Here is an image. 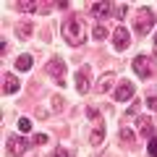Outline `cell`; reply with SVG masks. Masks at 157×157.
<instances>
[{"label":"cell","mask_w":157,"mask_h":157,"mask_svg":"<svg viewBox=\"0 0 157 157\" xmlns=\"http://www.w3.org/2000/svg\"><path fill=\"white\" fill-rule=\"evenodd\" d=\"M86 115H89L92 121H97V118H100V110H97V107H86Z\"/></svg>","instance_id":"cell-24"},{"label":"cell","mask_w":157,"mask_h":157,"mask_svg":"<svg viewBox=\"0 0 157 157\" xmlns=\"http://www.w3.org/2000/svg\"><path fill=\"white\" fill-rule=\"evenodd\" d=\"M92 37H94L97 42H102V39L107 37V29L102 26V24H94V26H92Z\"/></svg>","instance_id":"cell-15"},{"label":"cell","mask_w":157,"mask_h":157,"mask_svg":"<svg viewBox=\"0 0 157 157\" xmlns=\"http://www.w3.org/2000/svg\"><path fill=\"white\" fill-rule=\"evenodd\" d=\"M126 115H128V118H139V100L128 107V113H126Z\"/></svg>","instance_id":"cell-22"},{"label":"cell","mask_w":157,"mask_h":157,"mask_svg":"<svg viewBox=\"0 0 157 157\" xmlns=\"http://www.w3.org/2000/svg\"><path fill=\"white\" fill-rule=\"evenodd\" d=\"M136 134H139V136H144V139H152V136H157L149 115H139V118H136Z\"/></svg>","instance_id":"cell-8"},{"label":"cell","mask_w":157,"mask_h":157,"mask_svg":"<svg viewBox=\"0 0 157 157\" xmlns=\"http://www.w3.org/2000/svg\"><path fill=\"white\" fill-rule=\"evenodd\" d=\"M18 78L13 76V73H3V94H16L18 92Z\"/></svg>","instance_id":"cell-12"},{"label":"cell","mask_w":157,"mask_h":157,"mask_svg":"<svg viewBox=\"0 0 157 157\" xmlns=\"http://www.w3.org/2000/svg\"><path fill=\"white\" fill-rule=\"evenodd\" d=\"M32 144H34V141L29 139V136H16V134H11V139H8V155H11V157H21Z\"/></svg>","instance_id":"cell-3"},{"label":"cell","mask_w":157,"mask_h":157,"mask_svg":"<svg viewBox=\"0 0 157 157\" xmlns=\"http://www.w3.org/2000/svg\"><path fill=\"white\" fill-rule=\"evenodd\" d=\"M147 155H149V157H157V136H152V139L147 141Z\"/></svg>","instance_id":"cell-18"},{"label":"cell","mask_w":157,"mask_h":157,"mask_svg":"<svg viewBox=\"0 0 157 157\" xmlns=\"http://www.w3.org/2000/svg\"><path fill=\"white\" fill-rule=\"evenodd\" d=\"M155 21H157V18H155V11H152V8H139L136 16H134V32H136V34L152 32Z\"/></svg>","instance_id":"cell-2"},{"label":"cell","mask_w":157,"mask_h":157,"mask_svg":"<svg viewBox=\"0 0 157 157\" xmlns=\"http://www.w3.org/2000/svg\"><path fill=\"white\" fill-rule=\"evenodd\" d=\"M52 107H55V110H60V107H63V102H60V97H55V100H52Z\"/></svg>","instance_id":"cell-27"},{"label":"cell","mask_w":157,"mask_h":157,"mask_svg":"<svg viewBox=\"0 0 157 157\" xmlns=\"http://www.w3.org/2000/svg\"><path fill=\"white\" fill-rule=\"evenodd\" d=\"M128 45H131V32L126 26H115V32H113V47H115V52L128 50Z\"/></svg>","instance_id":"cell-7"},{"label":"cell","mask_w":157,"mask_h":157,"mask_svg":"<svg viewBox=\"0 0 157 157\" xmlns=\"http://www.w3.org/2000/svg\"><path fill=\"white\" fill-rule=\"evenodd\" d=\"M18 37L29 39V37H32V26H29V24H18Z\"/></svg>","instance_id":"cell-20"},{"label":"cell","mask_w":157,"mask_h":157,"mask_svg":"<svg viewBox=\"0 0 157 157\" xmlns=\"http://www.w3.org/2000/svg\"><path fill=\"white\" fill-rule=\"evenodd\" d=\"M32 55H29V52H24V55H18L16 58V68H18V71H29V68H32Z\"/></svg>","instance_id":"cell-14"},{"label":"cell","mask_w":157,"mask_h":157,"mask_svg":"<svg viewBox=\"0 0 157 157\" xmlns=\"http://www.w3.org/2000/svg\"><path fill=\"white\" fill-rule=\"evenodd\" d=\"M115 89V73H102L100 81L94 84V92L97 94H107V92Z\"/></svg>","instance_id":"cell-9"},{"label":"cell","mask_w":157,"mask_h":157,"mask_svg":"<svg viewBox=\"0 0 157 157\" xmlns=\"http://www.w3.org/2000/svg\"><path fill=\"white\" fill-rule=\"evenodd\" d=\"M147 107H149V110H157V97H149V100H147Z\"/></svg>","instance_id":"cell-26"},{"label":"cell","mask_w":157,"mask_h":157,"mask_svg":"<svg viewBox=\"0 0 157 157\" xmlns=\"http://www.w3.org/2000/svg\"><path fill=\"white\" fill-rule=\"evenodd\" d=\"M16 8H18V11H24V13H34V11H37V3H29V0H21V3H16Z\"/></svg>","instance_id":"cell-16"},{"label":"cell","mask_w":157,"mask_h":157,"mask_svg":"<svg viewBox=\"0 0 157 157\" xmlns=\"http://www.w3.org/2000/svg\"><path fill=\"white\" fill-rule=\"evenodd\" d=\"M134 94H136V89H134V84H131V81H118L115 89L110 92V97H113L115 102H128Z\"/></svg>","instance_id":"cell-5"},{"label":"cell","mask_w":157,"mask_h":157,"mask_svg":"<svg viewBox=\"0 0 157 157\" xmlns=\"http://www.w3.org/2000/svg\"><path fill=\"white\" fill-rule=\"evenodd\" d=\"M76 89H78V94H89V66L78 68V73H76Z\"/></svg>","instance_id":"cell-10"},{"label":"cell","mask_w":157,"mask_h":157,"mask_svg":"<svg viewBox=\"0 0 157 157\" xmlns=\"http://www.w3.org/2000/svg\"><path fill=\"white\" fill-rule=\"evenodd\" d=\"M136 136H139V134H134L131 128H121V141H123V147H134L136 144Z\"/></svg>","instance_id":"cell-13"},{"label":"cell","mask_w":157,"mask_h":157,"mask_svg":"<svg viewBox=\"0 0 157 157\" xmlns=\"http://www.w3.org/2000/svg\"><path fill=\"white\" fill-rule=\"evenodd\" d=\"M134 71L139 73V78H144V81H147V78L155 73V58H149V55H136Z\"/></svg>","instance_id":"cell-4"},{"label":"cell","mask_w":157,"mask_h":157,"mask_svg":"<svg viewBox=\"0 0 157 157\" xmlns=\"http://www.w3.org/2000/svg\"><path fill=\"white\" fill-rule=\"evenodd\" d=\"M113 11H115V6H113V3H92V6H89V13H92L94 18L113 16Z\"/></svg>","instance_id":"cell-11"},{"label":"cell","mask_w":157,"mask_h":157,"mask_svg":"<svg viewBox=\"0 0 157 157\" xmlns=\"http://www.w3.org/2000/svg\"><path fill=\"white\" fill-rule=\"evenodd\" d=\"M102 139H105V131H102V128H97V131H92V136H89V141H92V144H102Z\"/></svg>","instance_id":"cell-17"},{"label":"cell","mask_w":157,"mask_h":157,"mask_svg":"<svg viewBox=\"0 0 157 157\" xmlns=\"http://www.w3.org/2000/svg\"><path fill=\"white\" fill-rule=\"evenodd\" d=\"M50 157H71V152H68V149H66V147H58V149H55V152H52V155H50Z\"/></svg>","instance_id":"cell-23"},{"label":"cell","mask_w":157,"mask_h":157,"mask_svg":"<svg viewBox=\"0 0 157 157\" xmlns=\"http://www.w3.org/2000/svg\"><path fill=\"white\" fill-rule=\"evenodd\" d=\"M45 71H47V76H50V78H55V81H58L60 86H66V76H63V73H66V66H63V60H60V58H52V60H47Z\"/></svg>","instance_id":"cell-6"},{"label":"cell","mask_w":157,"mask_h":157,"mask_svg":"<svg viewBox=\"0 0 157 157\" xmlns=\"http://www.w3.org/2000/svg\"><path fill=\"white\" fill-rule=\"evenodd\" d=\"M126 13H128V8H126L123 3H121V6H115V11H113V16H115V18H126Z\"/></svg>","instance_id":"cell-21"},{"label":"cell","mask_w":157,"mask_h":157,"mask_svg":"<svg viewBox=\"0 0 157 157\" xmlns=\"http://www.w3.org/2000/svg\"><path fill=\"white\" fill-rule=\"evenodd\" d=\"M32 141H34V144H47V134H37Z\"/></svg>","instance_id":"cell-25"},{"label":"cell","mask_w":157,"mask_h":157,"mask_svg":"<svg viewBox=\"0 0 157 157\" xmlns=\"http://www.w3.org/2000/svg\"><path fill=\"white\" fill-rule=\"evenodd\" d=\"M155 47H157V34H155Z\"/></svg>","instance_id":"cell-28"},{"label":"cell","mask_w":157,"mask_h":157,"mask_svg":"<svg viewBox=\"0 0 157 157\" xmlns=\"http://www.w3.org/2000/svg\"><path fill=\"white\" fill-rule=\"evenodd\" d=\"M18 131H21V134H29V131H32V121H29V118H18Z\"/></svg>","instance_id":"cell-19"},{"label":"cell","mask_w":157,"mask_h":157,"mask_svg":"<svg viewBox=\"0 0 157 157\" xmlns=\"http://www.w3.org/2000/svg\"><path fill=\"white\" fill-rule=\"evenodd\" d=\"M63 37H66V42H68V45H73V47L84 45L86 29H84V24H81V18H78V16H68L66 21H63Z\"/></svg>","instance_id":"cell-1"}]
</instances>
